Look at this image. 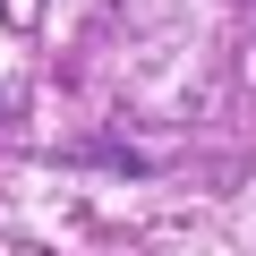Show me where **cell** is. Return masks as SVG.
<instances>
[]
</instances>
